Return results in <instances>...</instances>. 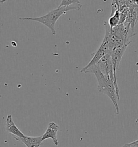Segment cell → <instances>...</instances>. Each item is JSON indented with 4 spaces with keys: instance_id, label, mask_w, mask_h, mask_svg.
<instances>
[{
    "instance_id": "cell-1",
    "label": "cell",
    "mask_w": 138,
    "mask_h": 147,
    "mask_svg": "<svg viewBox=\"0 0 138 147\" xmlns=\"http://www.w3.org/2000/svg\"><path fill=\"white\" fill-rule=\"evenodd\" d=\"M84 73H91L95 74L97 79L99 92L107 95L111 99L116 108V114H119L120 111L118 101L120 100V96L117 93L114 80L107 74H103L97 65L89 67L86 69Z\"/></svg>"
},
{
    "instance_id": "cell-2",
    "label": "cell",
    "mask_w": 138,
    "mask_h": 147,
    "mask_svg": "<svg viewBox=\"0 0 138 147\" xmlns=\"http://www.w3.org/2000/svg\"><path fill=\"white\" fill-rule=\"evenodd\" d=\"M82 8V4H76L75 5H70L68 7H63L57 8V9L52 10L45 15L37 18H20L19 20L25 21L31 20L38 22L44 24L47 27L53 35H56L55 25L57 20L61 16L65 14L68 11L71 10H79Z\"/></svg>"
},
{
    "instance_id": "cell-3",
    "label": "cell",
    "mask_w": 138,
    "mask_h": 147,
    "mask_svg": "<svg viewBox=\"0 0 138 147\" xmlns=\"http://www.w3.org/2000/svg\"><path fill=\"white\" fill-rule=\"evenodd\" d=\"M110 50L108 47V41L106 39H103L102 43L99 49L93 53V56L92 59L89 63V64L85 66L81 70V72H84L88 69L89 67L93 65H96L98 63H99L100 60L108 54L110 53Z\"/></svg>"
},
{
    "instance_id": "cell-4",
    "label": "cell",
    "mask_w": 138,
    "mask_h": 147,
    "mask_svg": "<svg viewBox=\"0 0 138 147\" xmlns=\"http://www.w3.org/2000/svg\"><path fill=\"white\" fill-rule=\"evenodd\" d=\"M60 130V127L55 122H51L49 123L47 129L42 135V141L49 138H51L56 146H58L59 142L57 138V133Z\"/></svg>"
},
{
    "instance_id": "cell-5",
    "label": "cell",
    "mask_w": 138,
    "mask_h": 147,
    "mask_svg": "<svg viewBox=\"0 0 138 147\" xmlns=\"http://www.w3.org/2000/svg\"><path fill=\"white\" fill-rule=\"evenodd\" d=\"M5 129L9 133L13 134L14 137L22 138L26 135L18 128L13 120V117L11 114L8 115L6 118Z\"/></svg>"
},
{
    "instance_id": "cell-6",
    "label": "cell",
    "mask_w": 138,
    "mask_h": 147,
    "mask_svg": "<svg viewBox=\"0 0 138 147\" xmlns=\"http://www.w3.org/2000/svg\"><path fill=\"white\" fill-rule=\"evenodd\" d=\"M15 139L24 144L26 147H39L42 143V136H29L25 135L24 138L14 137Z\"/></svg>"
},
{
    "instance_id": "cell-7",
    "label": "cell",
    "mask_w": 138,
    "mask_h": 147,
    "mask_svg": "<svg viewBox=\"0 0 138 147\" xmlns=\"http://www.w3.org/2000/svg\"><path fill=\"white\" fill-rule=\"evenodd\" d=\"M121 13L120 9L116 10V13L111 16L108 20V23L111 28H114L119 25L120 21Z\"/></svg>"
},
{
    "instance_id": "cell-8",
    "label": "cell",
    "mask_w": 138,
    "mask_h": 147,
    "mask_svg": "<svg viewBox=\"0 0 138 147\" xmlns=\"http://www.w3.org/2000/svg\"><path fill=\"white\" fill-rule=\"evenodd\" d=\"M73 4H81L80 2L78 0H62L58 8L63 7H68Z\"/></svg>"
},
{
    "instance_id": "cell-9",
    "label": "cell",
    "mask_w": 138,
    "mask_h": 147,
    "mask_svg": "<svg viewBox=\"0 0 138 147\" xmlns=\"http://www.w3.org/2000/svg\"><path fill=\"white\" fill-rule=\"evenodd\" d=\"M135 10L136 12V21H135V23L137 24V22H138V1H135Z\"/></svg>"
}]
</instances>
